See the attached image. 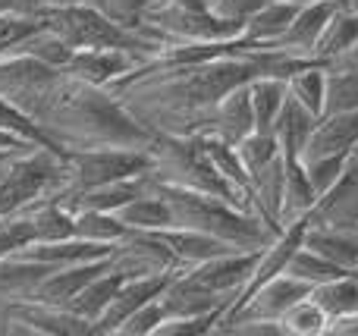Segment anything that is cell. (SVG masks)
<instances>
[{"mask_svg":"<svg viewBox=\"0 0 358 336\" xmlns=\"http://www.w3.org/2000/svg\"><path fill=\"white\" fill-rule=\"evenodd\" d=\"M113 214H117V220L126 230H167L170 226V207H167V201H164V195L157 192V182L151 192L126 201V205L117 207Z\"/></svg>","mask_w":358,"mask_h":336,"instance_id":"83f0119b","label":"cell"},{"mask_svg":"<svg viewBox=\"0 0 358 336\" xmlns=\"http://www.w3.org/2000/svg\"><path fill=\"white\" fill-rule=\"evenodd\" d=\"M305 245H308L311 251H317L321 258L334 261L336 268L355 274V268H358V236L355 233L308 226V230H305Z\"/></svg>","mask_w":358,"mask_h":336,"instance_id":"484cf974","label":"cell"},{"mask_svg":"<svg viewBox=\"0 0 358 336\" xmlns=\"http://www.w3.org/2000/svg\"><path fill=\"white\" fill-rule=\"evenodd\" d=\"M107 261H110L113 274L123 277V280H136V277H170L176 270H182L173 249L155 230H129L120 242H113Z\"/></svg>","mask_w":358,"mask_h":336,"instance_id":"9c48e42d","label":"cell"},{"mask_svg":"<svg viewBox=\"0 0 358 336\" xmlns=\"http://www.w3.org/2000/svg\"><path fill=\"white\" fill-rule=\"evenodd\" d=\"M327 336H358V314L352 318H340L330 324V333Z\"/></svg>","mask_w":358,"mask_h":336,"instance_id":"7dc6e473","label":"cell"},{"mask_svg":"<svg viewBox=\"0 0 358 336\" xmlns=\"http://www.w3.org/2000/svg\"><path fill=\"white\" fill-rule=\"evenodd\" d=\"M264 3L267 0H210V10H214L220 19H229V22L245 25Z\"/></svg>","mask_w":358,"mask_h":336,"instance_id":"f6af8a7d","label":"cell"},{"mask_svg":"<svg viewBox=\"0 0 358 336\" xmlns=\"http://www.w3.org/2000/svg\"><path fill=\"white\" fill-rule=\"evenodd\" d=\"M164 321V308L161 299H151L148 305H142L136 314L126 318V324L117 330V336H155V330Z\"/></svg>","mask_w":358,"mask_h":336,"instance_id":"7bdbcfd3","label":"cell"},{"mask_svg":"<svg viewBox=\"0 0 358 336\" xmlns=\"http://www.w3.org/2000/svg\"><path fill=\"white\" fill-rule=\"evenodd\" d=\"M157 192L164 195L170 207V226H182V230H198L217 236L223 242L236 245L242 251L267 249L277 239L255 214H245L233 207L229 201L217 198L208 192H195V189H179V186H164L157 182Z\"/></svg>","mask_w":358,"mask_h":336,"instance_id":"3957f363","label":"cell"},{"mask_svg":"<svg viewBox=\"0 0 358 336\" xmlns=\"http://www.w3.org/2000/svg\"><path fill=\"white\" fill-rule=\"evenodd\" d=\"M271 73V50L252 48L167 69H136L110 85L117 101L151 132L195 136L210 126L217 104L233 88Z\"/></svg>","mask_w":358,"mask_h":336,"instance_id":"6da1fadb","label":"cell"},{"mask_svg":"<svg viewBox=\"0 0 358 336\" xmlns=\"http://www.w3.org/2000/svg\"><path fill=\"white\" fill-rule=\"evenodd\" d=\"M358 44V13L349 6H340L334 13V19L327 22V29L321 31L315 44V60H321L324 66L336 63L343 54H349Z\"/></svg>","mask_w":358,"mask_h":336,"instance_id":"603a6c76","label":"cell"},{"mask_svg":"<svg viewBox=\"0 0 358 336\" xmlns=\"http://www.w3.org/2000/svg\"><path fill=\"white\" fill-rule=\"evenodd\" d=\"M349 163H352V167L358 170V145H355V151H352V154H349Z\"/></svg>","mask_w":358,"mask_h":336,"instance_id":"db71d44e","label":"cell"},{"mask_svg":"<svg viewBox=\"0 0 358 336\" xmlns=\"http://www.w3.org/2000/svg\"><path fill=\"white\" fill-rule=\"evenodd\" d=\"M248 92H252L255 129L271 132L273 119H277L280 107L286 101V79H280V75H258V79L248 82Z\"/></svg>","mask_w":358,"mask_h":336,"instance_id":"f546056e","label":"cell"},{"mask_svg":"<svg viewBox=\"0 0 358 336\" xmlns=\"http://www.w3.org/2000/svg\"><path fill=\"white\" fill-rule=\"evenodd\" d=\"M308 226L343 230L358 236V170L352 163L327 192L317 195L315 207L308 211Z\"/></svg>","mask_w":358,"mask_h":336,"instance_id":"8fae6325","label":"cell"},{"mask_svg":"<svg viewBox=\"0 0 358 336\" xmlns=\"http://www.w3.org/2000/svg\"><path fill=\"white\" fill-rule=\"evenodd\" d=\"M161 308H164V321L167 318H201V314H223L229 305L227 295H217L210 289L198 286L185 270H176L170 277L167 289L161 295Z\"/></svg>","mask_w":358,"mask_h":336,"instance_id":"9a60e30c","label":"cell"},{"mask_svg":"<svg viewBox=\"0 0 358 336\" xmlns=\"http://www.w3.org/2000/svg\"><path fill=\"white\" fill-rule=\"evenodd\" d=\"M29 242H35V230H31L29 214L25 211L0 214V258L16 255Z\"/></svg>","mask_w":358,"mask_h":336,"instance_id":"ab89813d","label":"cell"},{"mask_svg":"<svg viewBox=\"0 0 358 336\" xmlns=\"http://www.w3.org/2000/svg\"><path fill=\"white\" fill-rule=\"evenodd\" d=\"M170 277H136V280H123L117 295L110 299V305L104 308V314L94 321V336H117V330L126 324L129 314H136L138 308L148 305L151 299H157L167 289Z\"/></svg>","mask_w":358,"mask_h":336,"instance_id":"2e32d148","label":"cell"},{"mask_svg":"<svg viewBox=\"0 0 358 336\" xmlns=\"http://www.w3.org/2000/svg\"><path fill=\"white\" fill-rule=\"evenodd\" d=\"M355 277H358V268H355Z\"/></svg>","mask_w":358,"mask_h":336,"instance_id":"680465c9","label":"cell"},{"mask_svg":"<svg viewBox=\"0 0 358 336\" xmlns=\"http://www.w3.org/2000/svg\"><path fill=\"white\" fill-rule=\"evenodd\" d=\"M330 66H358V44L349 50V54H343L336 63H330Z\"/></svg>","mask_w":358,"mask_h":336,"instance_id":"f907efd6","label":"cell"},{"mask_svg":"<svg viewBox=\"0 0 358 336\" xmlns=\"http://www.w3.org/2000/svg\"><path fill=\"white\" fill-rule=\"evenodd\" d=\"M38 10H48V6H76V3H92V0H35Z\"/></svg>","mask_w":358,"mask_h":336,"instance_id":"681fc988","label":"cell"},{"mask_svg":"<svg viewBox=\"0 0 358 336\" xmlns=\"http://www.w3.org/2000/svg\"><path fill=\"white\" fill-rule=\"evenodd\" d=\"M142 66V57L132 54L123 48H85V50H73L66 69L69 75L82 82H92V85L110 88L117 82H123L132 69Z\"/></svg>","mask_w":358,"mask_h":336,"instance_id":"7c38bea8","label":"cell"},{"mask_svg":"<svg viewBox=\"0 0 358 336\" xmlns=\"http://www.w3.org/2000/svg\"><path fill=\"white\" fill-rule=\"evenodd\" d=\"M110 270V261L107 258H98V261H82V264H66V268H50L48 274L41 277L35 289H31L25 299L35 302H48V305H63L66 308L88 283L98 274Z\"/></svg>","mask_w":358,"mask_h":336,"instance_id":"e0dca14e","label":"cell"},{"mask_svg":"<svg viewBox=\"0 0 358 336\" xmlns=\"http://www.w3.org/2000/svg\"><path fill=\"white\" fill-rule=\"evenodd\" d=\"M155 3L157 0H92L94 10H101L110 22H117L120 29L136 31V35H145V19H148Z\"/></svg>","mask_w":358,"mask_h":336,"instance_id":"74e56055","label":"cell"},{"mask_svg":"<svg viewBox=\"0 0 358 336\" xmlns=\"http://www.w3.org/2000/svg\"><path fill=\"white\" fill-rule=\"evenodd\" d=\"M340 10L336 0H308L296 10L292 16L289 29L283 31V38H277L273 44L267 48L273 50H283V54L292 57H302V60H315V44L321 38V31L327 29V22L334 19V13Z\"/></svg>","mask_w":358,"mask_h":336,"instance_id":"4fadbf2b","label":"cell"},{"mask_svg":"<svg viewBox=\"0 0 358 336\" xmlns=\"http://www.w3.org/2000/svg\"><path fill=\"white\" fill-rule=\"evenodd\" d=\"M35 123L57 151L88 148H145L151 132L117 101L110 88L60 73L54 92L35 113Z\"/></svg>","mask_w":358,"mask_h":336,"instance_id":"7a4b0ae2","label":"cell"},{"mask_svg":"<svg viewBox=\"0 0 358 336\" xmlns=\"http://www.w3.org/2000/svg\"><path fill=\"white\" fill-rule=\"evenodd\" d=\"M0 336H3V302H0Z\"/></svg>","mask_w":358,"mask_h":336,"instance_id":"11a10c76","label":"cell"},{"mask_svg":"<svg viewBox=\"0 0 358 336\" xmlns=\"http://www.w3.org/2000/svg\"><path fill=\"white\" fill-rule=\"evenodd\" d=\"M41 25H48L50 31L63 38L73 50L85 48H123L142 57V63L155 54L161 44H155L151 38L136 35L129 29H120L117 22L104 16L101 10H94L92 3H76V6H48L38 10Z\"/></svg>","mask_w":358,"mask_h":336,"instance_id":"5b68a950","label":"cell"},{"mask_svg":"<svg viewBox=\"0 0 358 336\" xmlns=\"http://www.w3.org/2000/svg\"><path fill=\"white\" fill-rule=\"evenodd\" d=\"M346 6H349V10H355V13H358V0H346Z\"/></svg>","mask_w":358,"mask_h":336,"instance_id":"9f6ffc18","label":"cell"},{"mask_svg":"<svg viewBox=\"0 0 358 336\" xmlns=\"http://www.w3.org/2000/svg\"><path fill=\"white\" fill-rule=\"evenodd\" d=\"M3 13H38L35 0H0V16Z\"/></svg>","mask_w":358,"mask_h":336,"instance_id":"c3c4849f","label":"cell"},{"mask_svg":"<svg viewBox=\"0 0 358 336\" xmlns=\"http://www.w3.org/2000/svg\"><path fill=\"white\" fill-rule=\"evenodd\" d=\"M330 324H334L330 314L324 312L311 295H305L302 302H296V305L286 312V318H283L286 336H327Z\"/></svg>","mask_w":358,"mask_h":336,"instance_id":"e575fe53","label":"cell"},{"mask_svg":"<svg viewBox=\"0 0 358 336\" xmlns=\"http://www.w3.org/2000/svg\"><path fill=\"white\" fill-rule=\"evenodd\" d=\"M261 251L264 249H255V251H229V255H220L214 261H204V264H195V268H185V274L198 283V286L210 289L217 295H227L229 302L236 299L242 286L248 283L252 277L255 264H258Z\"/></svg>","mask_w":358,"mask_h":336,"instance_id":"5bb4252c","label":"cell"},{"mask_svg":"<svg viewBox=\"0 0 358 336\" xmlns=\"http://www.w3.org/2000/svg\"><path fill=\"white\" fill-rule=\"evenodd\" d=\"M299 6H302V3L267 0V3L261 6V10L255 13L245 25H242V38H245V41H252V44L267 48V44H273L277 38H283V31L289 29V22H292V16H296Z\"/></svg>","mask_w":358,"mask_h":336,"instance_id":"4316f807","label":"cell"},{"mask_svg":"<svg viewBox=\"0 0 358 336\" xmlns=\"http://www.w3.org/2000/svg\"><path fill=\"white\" fill-rule=\"evenodd\" d=\"M151 154V176L164 186L179 189H195V192H208L217 198L229 201L233 207L252 214L242 201V195L223 180V173L214 167V161L204 151L201 136H170V132H157L148 142Z\"/></svg>","mask_w":358,"mask_h":336,"instance_id":"277c9868","label":"cell"},{"mask_svg":"<svg viewBox=\"0 0 358 336\" xmlns=\"http://www.w3.org/2000/svg\"><path fill=\"white\" fill-rule=\"evenodd\" d=\"M29 148H38V145L0 126V154H22V151H29ZM41 148H44V145H41Z\"/></svg>","mask_w":358,"mask_h":336,"instance_id":"bcb514c9","label":"cell"},{"mask_svg":"<svg viewBox=\"0 0 358 336\" xmlns=\"http://www.w3.org/2000/svg\"><path fill=\"white\" fill-rule=\"evenodd\" d=\"M66 154L54 148H29L16 154L0 180V214H16L22 207L35 205L38 198L57 195L66 170Z\"/></svg>","mask_w":358,"mask_h":336,"instance_id":"52a82bcc","label":"cell"},{"mask_svg":"<svg viewBox=\"0 0 358 336\" xmlns=\"http://www.w3.org/2000/svg\"><path fill=\"white\" fill-rule=\"evenodd\" d=\"M167 3H176V6H195V10H208L210 0H167Z\"/></svg>","mask_w":358,"mask_h":336,"instance_id":"816d5d0a","label":"cell"},{"mask_svg":"<svg viewBox=\"0 0 358 336\" xmlns=\"http://www.w3.org/2000/svg\"><path fill=\"white\" fill-rule=\"evenodd\" d=\"M120 283H123V277H117L113 270H104V274H98L92 283H88L85 289H82L79 295H76L73 302H69V312H76L79 318H85V321H92V327H94V321L104 314V308L110 305V299L117 295V289H120Z\"/></svg>","mask_w":358,"mask_h":336,"instance_id":"d6a6232c","label":"cell"},{"mask_svg":"<svg viewBox=\"0 0 358 336\" xmlns=\"http://www.w3.org/2000/svg\"><path fill=\"white\" fill-rule=\"evenodd\" d=\"M286 274L296 277V280H302V283H308V286L315 289L317 283H327V280H334V277L349 274V270L336 268L334 261L321 258L317 251H311L308 245L302 242V249H299L296 255H292V261H289V268H286Z\"/></svg>","mask_w":358,"mask_h":336,"instance_id":"8d00e7d4","label":"cell"},{"mask_svg":"<svg viewBox=\"0 0 358 336\" xmlns=\"http://www.w3.org/2000/svg\"><path fill=\"white\" fill-rule=\"evenodd\" d=\"M358 145V110L324 113L311 132L299 161H317V157H349Z\"/></svg>","mask_w":358,"mask_h":336,"instance_id":"ac0fdd59","label":"cell"},{"mask_svg":"<svg viewBox=\"0 0 358 336\" xmlns=\"http://www.w3.org/2000/svg\"><path fill=\"white\" fill-rule=\"evenodd\" d=\"M145 35L155 44L182 41V44H220L242 38V25L220 19L214 10H195V6H176L157 0L145 19Z\"/></svg>","mask_w":358,"mask_h":336,"instance_id":"ba28073f","label":"cell"},{"mask_svg":"<svg viewBox=\"0 0 358 336\" xmlns=\"http://www.w3.org/2000/svg\"><path fill=\"white\" fill-rule=\"evenodd\" d=\"M3 336H94L92 321L35 299L3 302Z\"/></svg>","mask_w":358,"mask_h":336,"instance_id":"30bf717a","label":"cell"},{"mask_svg":"<svg viewBox=\"0 0 358 336\" xmlns=\"http://www.w3.org/2000/svg\"><path fill=\"white\" fill-rule=\"evenodd\" d=\"M155 233H161V239L173 249L182 270L204 264V261H214V258L229 255V251H242L217 236H208V233H198V230H182V226H167V230H155Z\"/></svg>","mask_w":358,"mask_h":336,"instance_id":"44dd1931","label":"cell"},{"mask_svg":"<svg viewBox=\"0 0 358 336\" xmlns=\"http://www.w3.org/2000/svg\"><path fill=\"white\" fill-rule=\"evenodd\" d=\"M286 92L308 107L315 117H324V101H327V66L324 63H308V66L296 69L286 79Z\"/></svg>","mask_w":358,"mask_h":336,"instance_id":"1f68e13d","label":"cell"},{"mask_svg":"<svg viewBox=\"0 0 358 336\" xmlns=\"http://www.w3.org/2000/svg\"><path fill=\"white\" fill-rule=\"evenodd\" d=\"M41 25L38 13H3L0 16V57L10 54L29 31H35Z\"/></svg>","mask_w":358,"mask_h":336,"instance_id":"60d3db41","label":"cell"},{"mask_svg":"<svg viewBox=\"0 0 358 336\" xmlns=\"http://www.w3.org/2000/svg\"><path fill=\"white\" fill-rule=\"evenodd\" d=\"M283 3H308V0H283Z\"/></svg>","mask_w":358,"mask_h":336,"instance_id":"6f0895ef","label":"cell"},{"mask_svg":"<svg viewBox=\"0 0 358 336\" xmlns=\"http://www.w3.org/2000/svg\"><path fill=\"white\" fill-rule=\"evenodd\" d=\"M204 132L223 138L229 145H239L245 136L255 132V110H252V92H248V82L227 94V98L217 104L210 126Z\"/></svg>","mask_w":358,"mask_h":336,"instance_id":"ffe728a7","label":"cell"},{"mask_svg":"<svg viewBox=\"0 0 358 336\" xmlns=\"http://www.w3.org/2000/svg\"><path fill=\"white\" fill-rule=\"evenodd\" d=\"M317 192L311 186L308 173H305L299 157H286V182H283V211H280V230L292 220L308 217V211L315 207Z\"/></svg>","mask_w":358,"mask_h":336,"instance_id":"d4e9b609","label":"cell"},{"mask_svg":"<svg viewBox=\"0 0 358 336\" xmlns=\"http://www.w3.org/2000/svg\"><path fill=\"white\" fill-rule=\"evenodd\" d=\"M358 110V66H327L324 113Z\"/></svg>","mask_w":358,"mask_h":336,"instance_id":"d590c367","label":"cell"},{"mask_svg":"<svg viewBox=\"0 0 358 336\" xmlns=\"http://www.w3.org/2000/svg\"><path fill=\"white\" fill-rule=\"evenodd\" d=\"M220 314H201V318H167L161 321V327L155 330V336H201L210 333V327L217 324Z\"/></svg>","mask_w":358,"mask_h":336,"instance_id":"ee69618b","label":"cell"},{"mask_svg":"<svg viewBox=\"0 0 358 336\" xmlns=\"http://www.w3.org/2000/svg\"><path fill=\"white\" fill-rule=\"evenodd\" d=\"M66 170L57 189V198L63 207L73 198L92 192V189L110 186V182L129 180L136 173L151 170V154L145 148H88V151H66Z\"/></svg>","mask_w":358,"mask_h":336,"instance_id":"8992f818","label":"cell"},{"mask_svg":"<svg viewBox=\"0 0 358 336\" xmlns=\"http://www.w3.org/2000/svg\"><path fill=\"white\" fill-rule=\"evenodd\" d=\"M317 119L321 117H315L308 107H302L289 92H286V101H283V107H280L277 119H273V129H271L273 138H277V145H280V151H283V157H302V151H305V145H308L311 132H315Z\"/></svg>","mask_w":358,"mask_h":336,"instance_id":"7402d4cb","label":"cell"},{"mask_svg":"<svg viewBox=\"0 0 358 336\" xmlns=\"http://www.w3.org/2000/svg\"><path fill=\"white\" fill-rule=\"evenodd\" d=\"M236 148H239V157H242V163H245L248 176H252L255 170L267 167L277 154H283L280 145H277V138H273V132H258V129H255L252 136L242 138Z\"/></svg>","mask_w":358,"mask_h":336,"instance_id":"f35d334b","label":"cell"},{"mask_svg":"<svg viewBox=\"0 0 358 336\" xmlns=\"http://www.w3.org/2000/svg\"><path fill=\"white\" fill-rule=\"evenodd\" d=\"M13 54L41 60V63H48V66H66L69 57H73V48H69L57 31H50L48 25H38L35 31H29V35H25L22 41H19L16 48H13L10 54H3V57H13Z\"/></svg>","mask_w":358,"mask_h":336,"instance_id":"4dcf8cb0","label":"cell"},{"mask_svg":"<svg viewBox=\"0 0 358 336\" xmlns=\"http://www.w3.org/2000/svg\"><path fill=\"white\" fill-rule=\"evenodd\" d=\"M110 249L113 245H98V242H88V239L69 236V239H57V242H29L25 249L16 251V258L44 264V268H66V264H82V261L107 258Z\"/></svg>","mask_w":358,"mask_h":336,"instance_id":"d6986e66","label":"cell"},{"mask_svg":"<svg viewBox=\"0 0 358 336\" xmlns=\"http://www.w3.org/2000/svg\"><path fill=\"white\" fill-rule=\"evenodd\" d=\"M311 299L330 314V321L352 318V314H358V277L343 274L327 283H317L311 289Z\"/></svg>","mask_w":358,"mask_h":336,"instance_id":"f1b7e54d","label":"cell"},{"mask_svg":"<svg viewBox=\"0 0 358 336\" xmlns=\"http://www.w3.org/2000/svg\"><path fill=\"white\" fill-rule=\"evenodd\" d=\"M16 154H0V180H3V173H6V167H10V161Z\"/></svg>","mask_w":358,"mask_h":336,"instance_id":"f5cc1de1","label":"cell"},{"mask_svg":"<svg viewBox=\"0 0 358 336\" xmlns=\"http://www.w3.org/2000/svg\"><path fill=\"white\" fill-rule=\"evenodd\" d=\"M305 173H308L311 186L317 195H324L349 167V157H317V161H302Z\"/></svg>","mask_w":358,"mask_h":336,"instance_id":"b9f144b4","label":"cell"},{"mask_svg":"<svg viewBox=\"0 0 358 336\" xmlns=\"http://www.w3.org/2000/svg\"><path fill=\"white\" fill-rule=\"evenodd\" d=\"M126 226L117 220V214L110 211H98V207H82L76 211V236L88 239L98 245H113L126 236Z\"/></svg>","mask_w":358,"mask_h":336,"instance_id":"836d02e7","label":"cell"},{"mask_svg":"<svg viewBox=\"0 0 358 336\" xmlns=\"http://www.w3.org/2000/svg\"><path fill=\"white\" fill-rule=\"evenodd\" d=\"M31 220L35 230V242H57V239L76 236V214L69 207H63L57 198H38L35 205L22 207Z\"/></svg>","mask_w":358,"mask_h":336,"instance_id":"cb8c5ba5","label":"cell"}]
</instances>
